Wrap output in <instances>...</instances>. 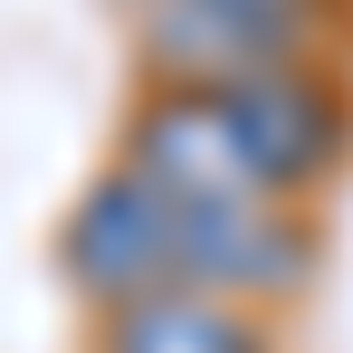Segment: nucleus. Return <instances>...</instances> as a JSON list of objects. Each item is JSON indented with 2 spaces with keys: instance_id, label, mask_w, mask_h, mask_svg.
<instances>
[{
  "instance_id": "obj_2",
  "label": "nucleus",
  "mask_w": 353,
  "mask_h": 353,
  "mask_svg": "<svg viewBox=\"0 0 353 353\" xmlns=\"http://www.w3.org/2000/svg\"><path fill=\"white\" fill-rule=\"evenodd\" d=\"M230 96V124L239 143H248V163H258V181L277 191V201H296V191H315V181L344 172L353 153V96L325 77V67H258V77H239V86H220Z\"/></svg>"
},
{
  "instance_id": "obj_3",
  "label": "nucleus",
  "mask_w": 353,
  "mask_h": 353,
  "mask_svg": "<svg viewBox=\"0 0 353 353\" xmlns=\"http://www.w3.org/2000/svg\"><path fill=\"white\" fill-rule=\"evenodd\" d=\"M124 172H143L172 210H210V201H248L268 191L248 143L230 124V96L220 86H153L134 105V134H124Z\"/></svg>"
},
{
  "instance_id": "obj_1",
  "label": "nucleus",
  "mask_w": 353,
  "mask_h": 353,
  "mask_svg": "<svg viewBox=\"0 0 353 353\" xmlns=\"http://www.w3.org/2000/svg\"><path fill=\"white\" fill-rule=\"evenodd\" d=\"M58 258H67V277L115 315V305H143V296L181 287V220L143 172L115 163V172H96L77 191V210L58 230Z\"/></svg>"
},
{
  "instance_id": "obj_4",
  "label": "nucleus",
  "mask_w": 353,
  "mask_h": 353,
  "mask_svg": "<svg viewBox=\"0 0 353 353\" xmlns=\"http://www.w3.org/2000/svg\"><path fill=\"white\" fill-rule=\"evenodd\" d=\"M181 220V287L201 296H287L305 277V220H296L277 191H248V201H210V210H172Z\"/></svg>"
},
{
  "instance_id": "obj_5",
  "label": "nucleus",
  "mask_w": 353,
  "mask_h": 353,
  "mask_svg": "<svg viewBox=\"0 0 353 353\" xmlns=\"http://www.w3.org/2000/svg\"><path fill=\"white\" fill-rule=\"evenodd\" d=\"M105 353H268V334L230 296L163 287V296H143V305H115L105 315Z\"/></svg>"
},
{
  "instance_id": "obj_6",
  "label": "nucleus",
  "mask_w": 353,
  "mask_h": 353,
  "mask_svg": "<svg viewBox=\"0 0 353 353\" xmlns=\"http://www.w3.org/2000/svg\"><path fill=\"white\" fill-rule=\"evenodd\" d=\"M220 10H296V0H220Z\"/></svg>"
}]
</instances>
